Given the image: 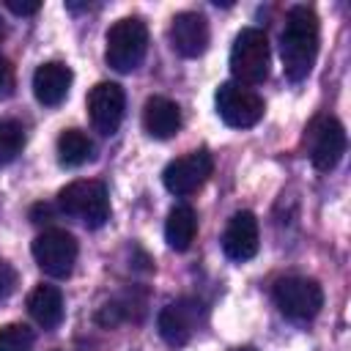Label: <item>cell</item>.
Listing matches in <instances>:
<instances>
[{"label": "cell", "instance_id": "obj_1", "mask_svg": "<svg viewBox=\"0 0 351 351\" xmlns=\"http://www.w3.org/2000/svg\"><path fill=\"white\" fill-rule=\"evenodd\" d=\"M282 71L291 82H302L318 58V16L310 5H293L280 36Z\"/></svg>", "mask_w": 351, "mask_h": 351}, {"label": "cell", "instance_id": "obj_5", "mask_svg": "<svg viewBox=\"0 0 351 351\" xmlns=\"http://www.w3.org/2000/svg\"><path fill=\"white\" fill-rule=\"evenodd\" d=\"M33 258L38 263V269L49 277H69L74 263H77V239L69 230L60 228H49L44 233H38L33 239Z\"/></svg>", "mask_w": 351, "mask_h": 351}, {"label": "cell", "instance_id": "obj_14", "mask_svg": "<svg viewBox=\"0 0 351 351\" xmlns=\"http://www.w3.org/2000/svg\"><path fill=\"white\" fill-rule=\"evenodd\" d=\"M71 69L58 63V60H49V63H41L36 71H33V93L36 99L44 104V107H58L66 96H69V88H71Z\"/></svg>", "mask_w": 351, "mask_h": 351}, {"label": "cell", "instance_id": "obj_25", "mask_svg": "<svg viewBox=\"0 0 351 351\" xmlns=\"http://www.w3.org/2000/svg\"><path fill=\"white\" fill-rule=\"evenodd\" d=\"M236 351H255V348H236Z\"/></svg>", "mask_w": 351, "mask_h": 351}, {"label": "cell", "instance_id": "obj_16", "mask_svg": "<svg viewBox=\"0 0 351 351\" xmlns=\"http://www.w3.org/2000/svg\"><path fill=\"white\" fill-rule=\"evenodd\" d=\"M27 310L38 326L52 329L63 321V293L55 285H36L27 296Z\"/></svg>", "mask_w": 351, "mask_h": 351}, {"label": "cell", "instance_id": "obj_6", "mask_svg": "<svg viewBox=\"0 0 351 351\" xmlns=\"http://www.w3.org/2000/svg\"><path fill=\"white\" fill-rule=\"evenodd\" d=\"M214 101H217L219 118L233 129H250L263 118V99L247 85L222 82Z\"/></svg>", "mask_w": 351, "mask_h": 351}, {"label": "cell", "instance_id": "obj_12", "mask_svg": "<svg viewBox=\"0 0 351 351\" xmlns=\"http://www.w3.org/2000/svg\"><path fill=\"white\" fill-rule=\"evenodd\" d=\"M222 250L230 261H250L258 252V219L252 211H236L222 233Z\"/></svg>", "mask_w": 351, "mask_h": 351}, {"label": "cell", "instance_id": "obj_13", "mask_svg": "<svg viewBox=\"0 0 351 351\" xmlns=\"http://www.w3.org/2000/svg\"><path fill=\"white\" fill-rule=\"evenodd\" d=\"M197 302L192 299H181L167 304L159 313V335L167 346H186L195 335V324H197Z\"/></svg>", "mask_w": 351, "mask_h": 351}, {"label": "cell", "instance_id": "obj_11", "mask_svg": "<svg viewBox=\"0 0 351 351\" xmlns=\"http://www.w3.org/2000/svg\"><path fill=\"white\" fill-rule=\"evenodd\" d=\"M208 22L203 14L197 11H181L176 14L173 19V27H170V41H173V49L184 58H200L206 49H208Z\"/></svg>", "mask_w": 351, "mask_h": 351}, {"label": "cell", "instance_id": "obj_3", "mask_svg": "<svg viewBox=\"0 0 351 351\" xmlns=\"http://www.w3.org/2000/svg\"><path fill=\"white\" fill-rule=\"evenodd\" d=\"M58 206L63 214L77 217L88 228H101L110 219V197L101 181H71L58 192Z\"/></svg>", "mask_w": 351, "mask_h": 351}, {"label": "cell", "instance_id": "obj_24", "mask_svg": "<svg viewBox=\"0 0 351 351\" xmlns=\"http://www.w3.org/2000/svg\"><path fill=\"white\" fill-rule=\"evenodd\" d=\"M3 33H5V27H3V19H0V38H3Z\"/></svg>", "mask_w": 351, "mask_h": 351}, {"label": "cell", "instance_id": "obj_4", "mask_svg": "<svg viewBox=\"0 0 351 351\" xmlns=\"http://www.w3.org/2000/svg\"><path fill=\"white\" fill-rule=\"evenodd\" d=\"M230 71L239 85H258L269 77V38L258 27H244L230 47Z\"/></svg>", "mask_w": 351, "mask_h": 351}, {"label": "cell", "instance_id": "obj_9", "mask_svg": "<svg viewBox=\"0 0 351 351\" xmlns=\"http://www.w3.org/2000/svg\"><path fill=\"white\" fill-rule=\"evenodd\" d=\"M211 170H214V159L208 151L200 148V151H189V154L173 159L165 167L162 181H165L167 192H173V195H192L206 184Z\"/></svg>", "mask_w": 351, "mask_h": 351}, {"label": "cell", "instance_id": "obj_15", "mask_svg": "<svg viewBox=\"0 0 351 351\" xmlns=\"http://www.w3.org/2000/svg\"><path fill=\"white\" fill-rule=\"evenodd\" d=\"M143 126L151 137L167 140L181 129V110L165 96H151L143 107Z\"/></svg>", "mask_w": 351, "mask_h": 351}, {"label": "cell", "instance_id": "obj_20", "mask_svg": "<svg viewBox=\"0 0 351 351\" xmlns=\"http://www.w3.org/2000/svg\"><path fill=\"white\" fill-rule=\"evenodd\" d=\"M0 351H33V332L25 324L0 326Z\"/></svg>", "mask_w": 351, "mask_h": 351}, {"label": "cell", "instance_id": "obj_7", "mask_svg": "<svg viewBox=\"0 0 351 351\" xmlns=\"http://www.w3.org/2000/svg\"><path fill=\"white\" fill-rule=\"evenodd\" d=\"M274 304L280 307L282 315L296 318V321H307V318L318 315V310L324 307V291L315 280L285 277L274 285Z\"/></svg>", "mask_w": 351, "mask_h": 351}, {"label": "cell", "instance_id": "obj_23", "mask_svg": "<svg viewBox=\"0 0 351 351\" xmlns=\"http://www.w3.org/2000/svg\"><path fill=\"white\" fill-rule=\"evenodd\" d=\"M5 74H8V66H5V60H3V55H0V85H3Z\"/></svg>", "mask_w": 351, "mask_h": 351}, {"label": "cell", "instance_id": "obj_10", "mask_svg": "<svg viewBox=\"0 0 351 351\" xmlns=\"http://www.w3.org/2000/svg\"><path fill=\"white\" fill-rule=\"evenodd\" d=\"M123 110H126V96L123 88L115 82H99L90 88L88 93V115L90 123L99 134L110 137L118 132L121 121H123Z\"/></svg>", "mask_w": 351, "mask_h": 351}, {"label": "cell", "instance_id": "obj_19", "mask_svg": "<svg viewBox=\"0 0 351 351\" xmlns=\"http://www.w3.org/2000/svg\"><path fill=\"white\" fill-rule=\"evenodd\" d=\"M25 145V132L16 121H0V167L14 162Z\"/></svg>", "mask_w": 351, "mask_h": 351}, {"label": "cell", "instance_id": "obj_2", "mask_svg": "<svg viewBox=\"0 0 351 351\" xmlns=\"http://www.w3.org/2000/svg\"><path fill=\"white\" fill-rule=\"evenodd\" d=\"M145 49H148V27L143 19L123 16L107 30L104 58H107V66H112L115 71H123V74L134 71L143 63Z\"/></svg>", "mask_w": 351, "mask_h": 351}, {"label": "cell", "instance_id": "obj_21", "mask_svg": "<svg viewBox=\"0 0 351 351\" xmlns=\"http://www.w3.org/2000/svg\"><path fill=\"white\" fill-rule=\"evenodd\" d=\"M16 282H19L16 269H14L8 261H0V299L11 296V293L16 291Z\"/></svg>", "mask_w": 351, "mask_h": 351}, {"label": "cell", "instance_id": "obj_17", "mask_svg": "<svg viewBox=\"0 0 351 351\" xmlns=\"http://www.w3.org/2000/svg\"><path fill=\"white\" fill-rule=\"evenodd\" d=\"M195 233H197V217H195V211L189 206L170 208L167 222H165V241H167V247L176 250V252H184V250L192 247Z\"/></svg>", "mask_w": 351, "mask_h": 351}, {"label": "cell", "instance_id": "obj_18", "mask_svg": "<svg viewBox=\"0 0 351 351\" xmlns=\"http://www.w3.org/2000/svg\"><path fill=\"white\" fill-rule=\"evenodd\" d=\"M93 159V140L80 129H66L58 137V162L63 167H80Z\"/></svg>", "mask_w": 351, "mask_h": 351}, {"label": "cell", "instance_id": "obj_22", "mask_svg": "<svg viewBox=\"0 0 351 351\" xmlns=\"http://www.w3.org/2000/svg\"><path fill=\"white\" fill-rule=\"evenodd\" d=\"M5 8L14 11V14H19V16H27V14H36V11L41 8V3H36V0H33V3H25V0H22V3H19V0H5Z\"/></svg>", "mask_w": 351, "mask_h": 351}, {"label": "cell", "instance_id": "obj_8", "mask_svg": "<svg viewBox=\"0 0 351 351\" xmlns=\"http://www.w3.org/2000/svg\"><path fill=\"white\" fill-rule=\"evenodd\" d=\"M307 140H310V162L315 170L329 173L332 167H337L346 151V129L337 118L329 115L315 118L307 132Z\"/></svg>", "mask_w": 351, "mask_h": 351}]
</instances>
